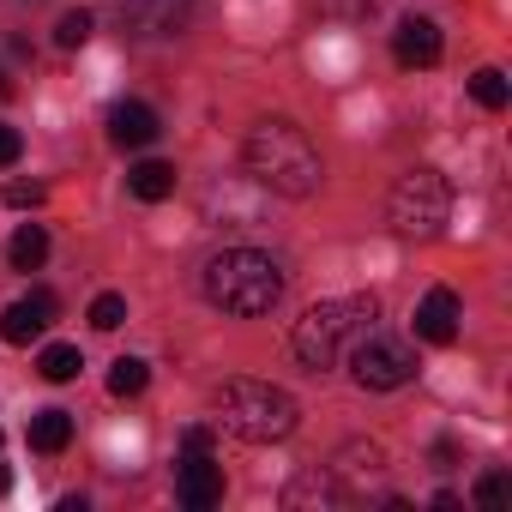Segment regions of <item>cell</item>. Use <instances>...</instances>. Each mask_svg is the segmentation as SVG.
<instances>
[{"label": "cell", "mask_w": 512, "mask_h": 512, "mask_svg": "<svg viewBox=\"0 0 512 512\" xmlns=\"http://www.w3.org/2000/svg\"><path fill=\"white\" fill-rule=\"evenodd\" d=\"M241 163H247V175L260 181V187H272L284 199L320 193V175H326L314 139L296 121H260V127L247 133V145H241Z\"/></svg>", "instance_id": "6da1fadb"}, {"label": "cell", "mask_w": 512, "mask_h": 512, "mask_svg": "<svg viewBox=\"0 0 512 512\" xmlns=\"http://www.w3.org/2000/svg\"><path fill=\"white\" fill-rule=\"evenodd\" d=\"M205 302L235 314V320H253V314H272L278 296H284V272L278 260H266V253H253V247H223L205 260Z\"/></svg>", "instance_id": "7a4b0ae2"}, {"label": "cell", "mask_w": 512, "mask_h": 512, "mask_svg": "<svg viewBox=\"0 0 512 512\" xmlns=\"http://www.w3.org/2000/svg\"><path fill=\"white\" fill-rule=\"evenodd\" d=\"M217 422H223L229 434L253 440V446H266V440L296 434L302 404H296L284 386H272V380H223V392H217Z\"/></svg>", "instance_id": "3957f363"}, {"label": "cell", "mask_w": 512, "mask_h": 512, "mask_svg": "<svg viewBox=\"0 0 512 512\" xmlns=\"http://www.w3.org/2000/svg\"><path fill=\"white\" fill-rule=\"evenodd\" d=\"M374 296H338V302H320V308H308L302 320H296V332H290V350H296V362L302 368H332L368 326H374Z\"/></svg>", "instance_id": "277c9868"}, {"label": "cell", "mask_w": 512, "mask_h": 512, "mask_svg": "<svg viewBox=\"0 0 512 512\" xmlns=\"http://www.w3.org/2000/svg\"><path fill=\"white\" fill-rule=\"evenodd\" d=\"M386 217H392L398 235H416V241L440 235L446 217H452V187H446V175L428 169V163L410 169V175H398V187H392V199H386Z\"/></svg>", "instance_id": "5b68a950"}, {"label": "cell", "mask_w": 512, "mask_h": 512, "mask_svg": "<svg viewBox=\"0 0 512 512\" xmlns=\"http://www.w3.org/2000/svg\"><path fill=\"white\" fill-rule=\"evenodd\" d=\"M350 374H356V386H368V392H398V386L416 380V350H410L404 338L368 326V332L350 344Z\"/></svg>", "instance_id": "8992f818"}, {"label": "cell", "mask_w": 512, "mask_h": 512, "mask_svg": "<svg viewBox=\"0 0 512 512\" xmlns=\"http://www.w3.org/2000/svg\"><path fill=\"white\" fill-rule=\"evenodd\" d=\"M193 13V0H121V25L133 37H175Z\"/></svg>", "instance_id": "52a82bcc"}, {"label": "cell", "mask_w": 512, "mask_h": 512, "mask_svg": "<svg viewBox=\"0 0 512 512\" xmlns=\"http://www.w3.org/2000/svg\"><path fill=\"white\" fill-rule=\"evenodd\" d=\"M175 494H181V506H193V512L217 506V500H223V464H217L211 452H187V458H181V476H175Z\"/></svg>", "instance_id": "ba28073f"}, {"label": "cell", "mask_w": 512, "mask_h": 512, "mask_svg": "<svg viewBox=\"0 0 512 512\" xmlns=\"http://www.w3.org/2000/svg\"><path fill=\"white\" fill-rule=\"evenodd\" d=\"M55 296L49 290H31V296H19L7 314H0V338H7V344H31V338H43L49 326H55Z\"/></svg>", "instance_id": "9c48e42d"}, {"label": "cell", "mask_w": 512, "mask_h": 512, "mask_svg": "<svg viewBox=\"0 0 512 512\" xmlns=\"http://www.w3.org/2000/svg\"><path fill=\"white\" fill-rule=\"evenodd\" d=\"M458 320H464V302H458L446 284L416 302V338H422V344H452V338H458Z\"/></svg>", "instance_id": "30bf717a"}, {"label": "cell", "mask_w": 512, "mask_h": 512, "mask_svg": "<svg viewBox=\"0 0 512 512\" xmlns=\"http://www.w3.org/2000/svg\"><path fill=\"white\" fill-rule=\"evenodd\" d=\"M392 55H398V67H434V61L446 55V43H440V25L410 13V19L392 31Z\"/></svg>", "instance_id": "8fae6325"}, {"label": "cell", "mask_w": 512, "mask_h": 512, "mask_svg": "<svg viewBox=\"0 0 512 512\" xmlns=\"http://www.w3.org/2000/svg\"><path fill=\"white\" fill-rule=\"evenodd\" d=\"M157 133H163V121H157L151 103H133V97H127V103L109 109V139H115L121 151H145Z\"/></svg>", "instance_id": "7c38bea8"}, {"label": "cell", "mask_w": 512, "mask_h": 512, "mask_svg": "<svg viewBox=\"0 0 512 512\" xmlns=\"http://www.w3.org/2000/svg\"><path fill=\"white\" fill-rule=\"evenodd\" d=\"M127 187H133V199L157 205V199H169V193H175V163L145 157V163H133V169H127Z\"/></svg>", "instance_id": "4fadbf2b"}, {"label": "cell", "mask_w": 512, "mask_h": 512, "mask_svg": "<svg viewBox=\"0 0 512 512\" xmlns=\"http://www.w3.org/2000/svg\"><path fill=\"white\" fill-rule=\"evenodd\" d=\"M7 260H13V272H37V266L49 260V235H43V223H19V229H13Z\"/></svg>", "instance_id": "5bb4252c"}, {"label": "cell", "mask_w": 512, "mask_h": 512, "mask_svg": "<svg viewBox=\"0 0 512 512\" xmlns=\"http://www.w3.org/2000/svg\"><path fill=\"white\" fill-rule=\"evenodd\" d=\"M31 446L37 452H67L73 446V416L67 410H37L31 416Z\"/></svg>", "instance_id": "9a60e30c"}, {"label": "cell", "mask_w": 512, "mask_h": 512, "mask_svg": "<svg viewBox=\"0 0 512 512\" xmlns=\"http://www.w3.org/2000/svg\"><path fill=\"white\" fill-rule=\"evenodd\" d=\"M37 368H43V380H55V386H61V380H79L85 356H79L73 344H49V350L37 356Z\"/></svg>", "instance_id": "2e32d148"}, {"label": "cell", "mask_w": 512, "mask_h": 512, "mask_svg": "<svg viewBox=\"0 0 512 512\" xmlns=\"http://www.w3.org/2000/svg\"><path fill=\"white\" fill-rule=\"evenodd\" d=\"M145 380H151V368H145L139 356H121V362H115V374H109V392H115V398H139V392H145Z\"/></svg>", "instance_id": "e0dca14e"}, {"label": "cell", "mask_w": 512, "mask_h": 512, "mask_svg": "<svg viewBox=\"0 0 512 512\" xmlns=\"http://www.w3.org/2000/svg\"><path fill=\"white\" fill-rule=\"evenodd\" d=\"M470 97H476L482 109H506V73H500V67H482V73L470 79Z\"/></svg>", "instance_id": "ac0fdd59"}, {"label": "cell", "mask_w": 512, "mask_h": 512, "mask_svg": "<svg viewBox=\"0 0 512 512\" xmlns=\"http://www.w3.org/2000/svg\"><path fill=\"white\" fill-rule=\"evenodd\" d=\"M55 43H61V49H85V43H91V13H85V7L61 13V25H55Z\"/></svg>", "instance_id": "d6986e66"}, {"label": "cell", "mask_w": 512, "mask_h": 512, "mask_svg": "<svg viewBox=\"0 0 512 512\" xmlns=\"http://www.w3.org/2000/svg\"><path fill=\"white\" fill-rule=\"evenodd\" d=\"M121 320H127V296H115V290H103V296L91 302V326H97V332H115Z\"/></svg>", "instance_id": "ffe728a7"}, {"label": "cell", "mask_w": 512, "mask_h": 512, "mask_svg": "<svg viewBox=\"0 0 512 512\" xmlns=\"http://www.w3.org/2000/svg\"><path fill=\"white\" fill-rule=\"evenodd\" d=\"M506 494H512V482H506V470H488V476L476 482V506H506Z\"/></svg>", "instance_id": "44dd1931"}, {"label": "cell", "mask_w": 512, "mask_h": 512, "mask_svg": "<svg viewBox=\"0 0 512 512\" xmlns=\"http://www.w3.org/2000/svg\"><path fill=\"white\" fill-rule=\"evenodd\" d=\"M7 205H19V211L25 205H43V181H13L7 187Z\"/></svg>", "instance_id": "7402d4cb"}, {"label": "cell", "mask_w": 512, "mask_h": 512, "mask_svg": "<svg viewBox=\"0 0 512 512\" xmlns=\"http://www.w3.org/2000/svg\"><path fill=\"white\" fill-rule=\"evenodd\" d=\"M19 151H25L19 127H0V169H13V163H19Z\"/></svg>", "instance_id": "603a6c76"}, {"label": "cell", "mask_w": 512, "mask_h": 512, "mask_svg": "<svg viewBox=\"0 0 512 512\" xmlns=\"http://www.w3.org/2000/svg\"><path fill=\"white\" fill-rule=\"evenodd\" d=\"M326 13H350V19H362V13H374V0H326Z\"/></svg>", "instance_id": "cb8c5ba5"}, {"label": "cell", "mask_w": 512, "mask_h": 512, "mask_svg": "<svg viewBox=\"0 0 512 512\" xmlns=\"http://www.w3.org/2000/svg\"><path fill=\"white\" fill-rule=\"evenodd\" d=\"M187 452H211V428H187Z\"/></svg>", "instance_id": "d4e9b609"}, {"label": "cell", "mask_w": 512, "mask_h": 512, "mask_svg": "<svg viewBox=\"0 0 512 512\" xmlns=\"http://www.w3.org/2000/svg\"><path fill=\"white\" fill-rule=\"evenodd\" d=\"M7 488H13V476H7V464H0V494H7Z\"/></svg>", "instance_id": "484cf974"}]
</instances>
